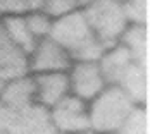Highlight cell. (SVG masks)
Here are the masks:
<instances>
[{
    "label": "cell",
    "instance_id": "1",
    "mask_svg": "<svg viewBox=\"0 0 150 134\" xmlns=\"http://www.w3.org/2000/svg\"><path fill=\"white\" fill-rule=\"evenodd\" d=\"M48 36L67 52L71 60L76 62L98 60L105 52L90 29L83 11H73L55 17Z\"/></svg>",
    "mask_w": 150,
    "mask_h": 134
},
{
    "label": "cell",
    "instance_id": "2",
    "mask_svg": "<svg viewBox=\"0 0 150 134\" xmlns=\"http://www.w3.org/2000/svg\"><path fill=\"white\" fill-rule=\"evenodd\" d=\"M135 107L138 105L117 84H107L93 98V103L88 108L90 131L95 134L117 133Z\"/></svg>",
    "mask_w": 150,
    "mask_h": 134
},
{
    "label": "cell",
    "instance_id": "3",
    "mask_svg": "<svg viewBox=\"0 0 150 134\" xmlns=\"http://www.w3.org/2000/svg\"><path fill=\"white\" fill-rule=\"evenodd\" d=\"M83 15L104 50L119 43L121 34L129 24L122 4L114 0H93L85 5Z\"/></svg>",
    "mask_w": 150,
    "mask_h": 134
},
{
    "label": "cell",
    "instance_id": "4",
    "mask_svg": "<svg viewBox=\"0 0 150 134\" xmlns=\"http://www.w3.org/2000/svg\"><path fill=\"white\" fill-rule=\"evenodd\" d=\"M0 134H57V131L43 105L12 108L0 103Z\"/></svg>",
    "mask_w": 150,
    "mask_h": 134
},
{
    "label": "cell",
    "instance_id": "5",
    "mask_svg": "<svg viewBox=\"0 0 150 134\" xmlns=\"http://www.w3.org/2000/svg\"><path fill=\"white\" fill-rule=\"evenodd\" d=\"M48 115L57 133H85L90 131V114L85 100L74 95H66L54 107H50Z\"/></svg>",
    "mask_w": 150,
    "mask_h": 134
},
{
    "label": "cell",
    "instance_id": "6",
    "mask_svg": "<svg viewBox=\"0 0 150 134\" xmlns=\"http://www.w3.org/2000/svg\"><path fill=\"white\" fill-rule=\"evenodd\" d=\"M30 71L35 74L40 72H66L71 69L73 60L67 52L55 43L50 36H43L38 40L35 50L30 53Z\"/></svg>",
    "mask_w": 150,
    "mask_h": 134
},
{
    "label": "cell",
    "instance_id": "7",
    "mask_svg": "<svg viewBox=\"0 0 150 134\" xmlns=\"http://www.w3.org/2000/svg\"><path fill=\"white\" fill-rule=\"evenodd\" d=\"M105 86L107 84L97 60L78 62L76 65H71L69 91H73L74 96L88 102V100H93Z\"/></svg>",
    "mask_w": 150,
    "mask_h": 134
},
{
    "label": "cell",
    "instance_id": "8",
    "mask_svg": "<svg viewBox=\"0 0 150 134\" xmlns=\"http://www.w3.org/2000/svg\"><path fill=\"white\" fill-rule=\"evenodd\" d=\"M30 72V59L21 46L11 40L0 21V88L16 77Z\"/></svg>",
    "mask_w": 150,
    "mask_h": 134
},
{
    "label": "cell",
    "instance_id": "9",
    "mask_svg": "<svg viewBox=\"0 0 150 134\" xmlns=\"http://www.w3.org/2000/svg\"><path fill=\"white\" fill-rule=\"evenodd\" d=\"M36 103L50 108L69 95V76L66 72H40L35 76Z\"/></svg>",
    "mask_w": 150,
    "mask_h": 134
},
{
    "label": "cell",
    "instance_id": "10",
    "mask_svg": "<svg viewBox=\"0 0 150 134\" xmlns=\"http://www.w3.org/2000/svg\"><path fill=\"white\" fill-rule=\"evenodd\" d=\"M0 103L12 107V108H21V107L36 103L35 77H30L28 74H24L21 77L7 81L0 88Z\"/></svg>",
    "mask_w": 150,
    "mask_h": 134
},
{
    "label": "cell",
    "instance_id": "11",
    "mask_svg": "<svg viewBox=\"0 0 150 134\" xmlns=\"http://www.w3.org/2000/svg\"><path fill=\"white\" fill-rule=\"evenodd\" d=\"M100 72L105 79V84H117L121 81L122 74L128 71V67L135 62L129 50L124 45L117 43L116 46L105 50L102 53V57L97 60ZM138 64V62H136Z\"/></svg>",
    "mask_w": 150,
    "mask_h": 134
},
{
    "label": "cell",
    "instance_id": "12",
    "mask_svg": "<svg viewBox=\"0 0 150 134\" xmlns=\"http://www.w3.org/2000/svg\"><path fill=\"white\" fill-rule=\"evenodd\" d=\"M2 24H4V28L7 31V34L11 36V40L17 46H21V50L30 57V53L35 50L38 40L33 36V33L30 31L24 15H17V14L4 15L2 17Z\"/></svg>",
    "mask_w": 150,
    "mask_h": 134
},
{
    "label": "cell",
    "instance_id": "13",
    "mask_svg": "<svg viewBox=\"0 0 150 134\" xmlns=\"http://www.w3.org/2000/svg\"><path fill=\"white\" fill-rule=\"evenodd\" d=\"M147 41H149V38H147L145 24H135V22L131 26L128 24V28L124 29V33L121 34V40H119V43L124 45L129 50L133 60L138 62L145 69H147V55H149Z\"/></svg>",
    "mask_w": 150,
    "mask_h": 134
},
{
    "label": "cell",
    "instance_id": "14",
    "mask_svg": "<svg viewBox=\"0 0 150 134\" xmlns=\"http://www.w3.org/2000/svg\"><path fill=\"white\" fill-rule=\"evenodd\" d=\"M119 134H149V115L147 110L140 105L135 107V110L128 115L124 124L117 131Z\"/></svg>",
    "mask_w": 150,
    "mask_h": 134
},
{
    "label": "cell",
    "instance_id": "15",
    "mask_svg": "<svg viewBox=\"0 0 150 134\" xmlns=\"http://www.w3.org/2000/svg\"><path fill=\"white\" fill-rule=\"evenodd\" d=\"M43 0H0V15H24L33 11H42Z\"/></svg>",
    "mask_w": 150,
    "mask_h": 134
},
{
    "label": "cell",
    "instance_id": "16",
    "mask_svg": "<svg viewBox=\"0 0 150 134\" xmlns=\"http://www.w3.org/2000/svg\"><path fill=\"white\" fill-rule=\"evenodd\" d=\"M24 19H26V24L36 40L48 36L50 28H52V17L48 14H45L43 11H33V12L24 14Z\"/></svg>",
    "mask_w": 150,
    "mask_h": 134
},
{
    "label": "cell",
    "instance_id": "17",
    "mask_svg": "<svg viewBox=\"0 0 150 134\" xmlns=\"http://www.w3.org/2000/svg\"><path fill=\"white\" fill-rule=\"evenodd\" d=\"M79 7L78 0H43L42 11L50 17H60V15L73 12Z\"/></svg>",
    "mask_w": 150,
    "mask_h": 134
},
{
    "label": "cell",
    "instance_id": "18",
    "mask_svg": "<svg viewBox=\"0 0 150 134\" xmlns=\"http://www.w3.org/2000/svg\"><path fill=\"white\" fill-rule=\"evenodd\" d=\"M90 2H93V0H78V4H79L81 7H85V5H88Z\"/></svg>",
    "mask_w": 150,
    "mask_h": 134
},
{
    "label": "cell",
    "instance_id": "19",
    "mask_svg": "<svg viewBox=\"0 0 150 134\" xmlns=\"http://www.w3.org/2000/svg\"><path fill=\"white\" fill-rule=\"evenodd\" d=\"M60 134H69V133H60ZM74 134H95L93 131H85V133H74Z\"/></svg>",
    "mask_w": 150,
    "mask_h": 134
},
{
    "label": "cell",
    "instance_id": "20",
    "mask_svg": "<svg viewBox=\"0 0 150 134\" xmlns=\"http://www.w3.org/2000/svg\"><path fill=\"white\" fill-rule=\"evenodd\" d=\"M114 2H119V4H124V2H126V0H114Z\"/></svg>",
    "mask_w": 150,
    "mask_h": 134
},
{
    "label": "cell",
    "instance_id": "21",
    "mask_svg": "<svg viewBox=\"0 0 150 134\" xmlns=\"http://www.w3.org/2000/svg\"><path fill=\"white\" fill-rule=\"evenodd\" d=\"M110 134H119V133H110Z\"/></svg>",
    "mask_w": 150,
    "mask_h": 134
}]
</instances>
